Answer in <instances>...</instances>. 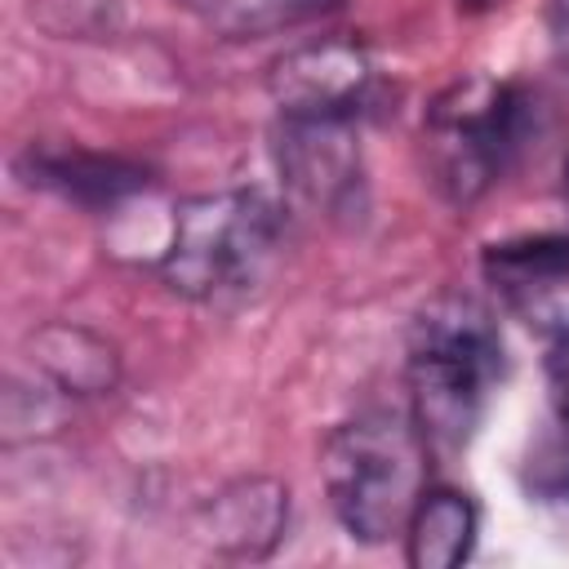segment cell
Masks as SVG:
<instances>
[{
  "mask_svg": "<svg viewBox=\"0 0 569 569\" xmlns=\"http://www.w3.org/2000/svg\"><path fill=\"white\" fill-rule=\"evenodd\" d=\"M502 373L507 347L476 293L440 289L418 307L405 342V391L431 449H458L476 436Z\"/></svg>",
  "mask_w": 569,
  "mask_h": 569,
  "instance_id": "cell-1",
  "label": "cell"
},
{
  "mask_svg": "<svg viewBox=\"0 0 569 569\" xmlns=\"http://www.w3.org/2000/svg\"><path fill=\"white\" fill-rule=\"evenodd\" d=\"M320 489L338 529L360 547L405 533V520L431 485V445L400 409H365L320 440Z\"/></svg>",
  "mask_w": 569,
  "mask_h": 569,
  "instance_id": "cell-2",
  "label": "cell"
},
{
  "mask_svg": "<svg viewBox=\"0 0 569 569\" xmlns=\"http://www.w3.org/2000/svg\"><path fill=\"white\" fill-rule=\"evenodd\" d=\"M533 129L538 102L520 80H453L422 111V173L449 209H471L516 169Z\"/></svg>",
  "mask_w": 569,
  "mask_h": 569,
  "instance_id": "cell-3",
  "label": "cell"
},
{
  "mask_svg": "<svg viewBox=\"0 0 569 569\" xmlns=\"http://www.w3.org/2000/svg\"><path fill=\"white\" fill-rule=\"evenodd\" d=\"M280 240L284 209L258 187L182 196L173 204V231L156 276L187 302H231L267 276Z\"/></svg>",
  "mask_w": 569,
  "mask_h": 569,
  "instance_id": "cell-4",
  "label": "cell"
},
{
  "mask_svg": "<svg viewBox=\"0 0 569 569\" xmlns=\"http://www.w3.org/2000/svg\"><path fill=\"white\" fill-rule=\"evenodd\" d=\"M382 76L373 49L356 36H316L267 67V98L276 116H307V120H356L378 102Z\"/></svg>",
  "mask_w": 569,
  "mask_h": 569,
  "instance_id": "cell-5",
  "label": "cell"
},
{
  "mask_svg": "<svg viewBox=\"0 0 569 569\" xmlns=\"http://www.w3.org/2000/svg\"><path fill=\"white\" fill-rule=\"evenodd\" d=\"M271 160L289 196L325 218H351L365 209V156L356 120L276 116Z\"/></svg>",
  "mask_w": 569,
  "mask_h": 569,
  "instance_id": "cell-6",
  "label": "cell"
},
{
  "mask_svg": "<svg viewBox=\"0 0 569 569\" xmlns=\"http://www.w3.org/2000/svg\"><path fill=\"white\" fill-rule=\"evenodd\" d=\"M480 267L516 316L551 338L569 333V231L489 244Z\"/></svg>",
  "mask_w": 569,
  "mask_h": 569,
  "instance_id": "cell-7",
  "label": "cell"
},
{
  "mask_svg": "<svg viewBox=\"0 0 569 569\" xmlns=\"http://www.w3.org/2000/svg\"><path fill=\"white\" fill-rule=\"evenodd\" d=\"M191 529L222 560H267L289 529V485L262 471L236 476L196 507Z\"/></svg>",
  "mask_w": 569,
  "mask_h": 569,
  "instance_id": "cell-8",
  "label": "cell"
},
{
  "mask_svg": "<svg viewBox=\"0 0 569 569\" xmlns=\"http://www.w3.org/2000/svg\"><path fill=\"white\" fill-rule=\"evenodd\" d=\"M13 173L27 187L49 191L80 209H111L151 182V173L138 160L102 156V151H84L67 142H27L13 156Z\"/></svg>",
  "mask_w": 569,
  "mask_h": 569,
  "instance_id": "cell-9",
  "label": "cell"
},
{
  "mask_svg": "<svg viewBox=\"0 0 569 569\" xmlns=\"http://www.w3.org/2000/svg\"><path fill=\"white\" fill-rule=\"evenodd\" d=\"M22 360L40 387L62 396L67 405L102 400L120 387V347L76 320H44L27 333Z\"/></svg>",
  "mask_w": 569,
  "mask_h": 569,
  "instance_id": "cell-10",
  "label": "cell"
},
{
  "mask_svg": "<svg viewBox=\"0 0 569 569\" xmlns=\"http://www.w3.org/2000/svg\"><path fill=\"white\" fill-rule=\"evenodd\" d=\"M405 565L409 569H458L471 560L480 538V507L453 485H427L405 520Z\"/></svg>",
  "mask_w": 569,
  "mask_h": 569,
  "instance_id": "cell-11",
  "label": "cell"
},
{
  "mask_svg": "<svg viewBox=\"0 0 569 569\" xmlns=\"http://www.w3.org/2000/svg\"><path fill=\"white\" fill-rule=\"evenodd\" d=\"M178 9L200 22L213 40L249 44L267 36L298 31L342 9V0H178Z\"/></svg>",
  "mask_w": 569,
  "mask_h": 569,
  "instance_id": "cell-12",
  "label": "cell"
},
{
  "mask_svg": "<svg viewBox=\"0 0 569 569\" xmlns=\"http://www.w3.org/2000/svg\"><path fill=\"white\" fill-rule=\"evenodd\" d=\"M520 480L533 498L551 502V498H569V391H556L551 418L542 422V431L529 440Z\"/></svg>",
  "mask_w": 569,
  "mask_h": 569,
  "instance_id": "cell-13",
  "label": "cell"
},
{
  "mask_svg": "<svg viewBox=\"0 0 569 569\" xmlns=\"http://www.w3.org/2000/svg\"><path fill=\"white\" fill-rule=\"evenodd\" d=\"M551 387L569 391V333L556 338V356H551Z\"/></svg>",
  "mask_w": 569,
  "mask_h": 569,
  "instance_id": "cell-14",
  "label": "cell"
},
{
  "mask_svg": "<svg viewBox=\"0 0 569 569\" xmlns=\"http://www.w3.org/2000/svg\"><path fill=\"white\" fill-rule=\"evenodd\" d=\"M556 36L569 49V0H556Z\"/></svg>",
  "mask_w": 569,
  "mask_h": 569,
  "instance_id": "cell-15",
  "label": "cell"
},
{
  "mask_svg": "<svg viewBox=\"0 0 569 569\" xmlns=\"http://www.w3.org/2000/svg\"><path fill=\"white\" fill-rule=\"evenodd\" d=\"M498 4H507V0H458L462 13H489V9H498Z\"/></svg>",
  "mask_w": 569,
  "mask_h": 569,
  "instance_id": "cell-16",
  "label": "cell"
}]
</instances>
